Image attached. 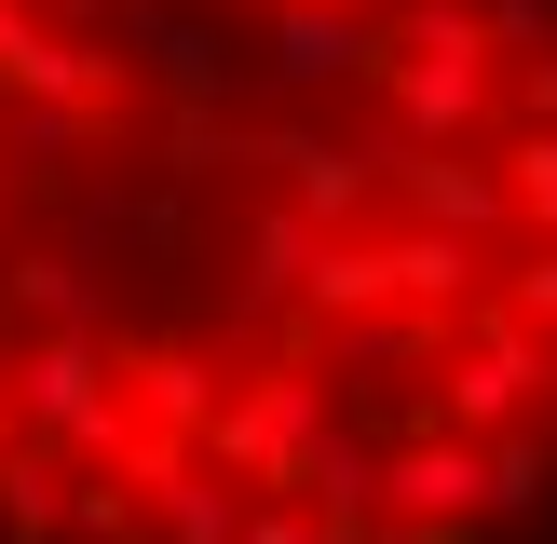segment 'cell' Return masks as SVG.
I'll return each mask as SVG.
<instances>
[{
  "label": "cell",
  "instance_id": "1",
  "mask_svg": "<svg viewBox=\"0 0 557 544\" xmlns=\"http://www.w3.org/2000/svg\"><path fill=\"white\" fill-rule=\"evenodd\" d=\"M0 544H557V0H0Z\"/></svg>",
  "mask_w": 557,
  "mask_h": 544
}]
</instances>
